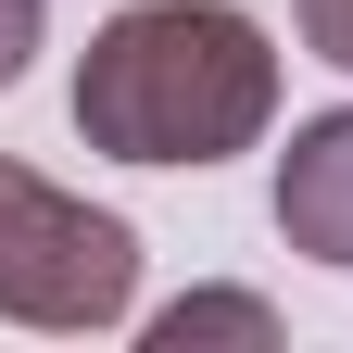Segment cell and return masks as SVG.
<instances>
[{
	"mask_svg": "<svg viewBox=\"0 0 353 353\" xmlns=\"http://www.w3.org/2000/svg\"><path fill=\"white\" fill-rule=\"evenodd\" d=\"M190 341H278V316L240 290H202V303H176V316H152V353H190Z\"/></svg>",
	"mask_w": 353,
	"mask_h": 353,
	"instance_id": "cell-4",
	"label": "cell"
},
{
	"mask_svg": "<svg viewBox=\"0 0 353 353\" xmlns=\"http://www.w3.org/2000/svg\"><path fill=\"white\" fill-rule=\"evenodd\" d=\"M290 13H303V51L353 76V0H290Z\"/></svg>",
	"mask_w": 353,
	"mask_h": 353,
	"instance_id": "cell-5",
	"label": "cell"
},
{
	"mask_svg": "<svg viewBox=\"0 0 353 353\" xmlns=\"http://www.w3.org/2000/svg\"><path fill=\"white\" fill-rule=\"evenodd\" d=\"M278 240L316 252V265H353V101L290 126V152H278Z\"/></svg>",
	"mask_w": 353,
	"mask_h": 353,
	"instance_id": "cell-3",
	"label": "cell"
},
{
	"mask_svg": "<svg viewBox=\"0 0 353 353\" xmlns=\"http://www.w3.org/2000/svg\"><path fill=\"white\" fill-rule=\"evenodd\" d=\"M126 303H139V228L0 152V316L76 341V328H114Z\"/></svg>",
	"mask_w": 353,
	"mask_h": 353,
	"instance_id": "cell-2",
	"label": "cell"
},
{
	"mask_svg": "<svg viewBox=\"0 0 353 353\" xmlns=\"http://www.w3.org/2000/svg\"><path fill=\"white\" fill-rule=\"evenodd\" d=\"M38 63V0H0V88Z\"/></svg>",
	"mask_w": 353,
	"mask_h": 353,
	"instance_id": "cell-6",
	"label": "cell"
},
{
	"mask_svg": "<svg viewBox=\"0 0 353 353\" xmlns=\"http://www.w3.org/2000/svg\"><path fill=\"white\" fill-rule=\"evenodd\" d=\"M278 126V38L240 0H126L76 51V139L114 164H228Z\"/></svg>",
	"mask_w": 353,
	"mask_h": 353,
	"instance_id": "cell-1",
	"label": "cell"
}]
</instances>
